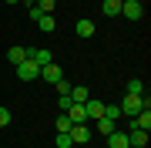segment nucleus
<instances>
[{
    "label": "nucleus",
    "mask_w": 151,
    "mask_h": 148,
    "mask_svg": "<svg viewBox=\"0 0 151 148\" xmlns=\"http://www.w3.org/2000/svg\"><path fill=\"white\" fill-rule=\"evenodd\" d=\"M54 4H57V0H37L34 7H37L40 14H50V10H54Z\"/></svg>",
    "instance_id": "nucleus-21"
},
{
    "label": "nucleus",
    "mask_w": 151,
    "mask_h": 148,
    "mask_svg": "<svg viewBox=\"0 0 151 148\" xmlns=\"http://www.w3.org/2000/svg\"><path fill=\"white\" fill-rule=\"evenodd\" d=\"M87 98H91V91H87L84 84H70V101L74 104H84Z\"/></svg>",
    "instance_id": "nucleus-11"
},
{
    "label": "nucleus",
    "mask_w": 151,
    "mask_h": 148,
    "mask_svg": "<svg viewBox=\"0 0 151 148\" xmlns=\"http://www.w3.org/2000/svg\"><path fill=\"white\" fill-rule=\"evenodd\" d=\"M70 104H74V101H70V94H60V111H67Z\"/></svg>",
    "instance_id": "nucleus-24"
},
{
    "label": "nucleus",
    "mask_w": 151,
    "mask_h": 148,
    "mask_svg": "<svg viewBox=\"0 0 151 148\" xmlns=\"http://www.w3.org/2000/svg\"><path fill=\"white\" fill-rule=\"evenodd\" d=\"M7 61H10L14 67L24 64V61H27V47H10V51H7Z\"/></svg>",
    "instance_id": "nucleus-13"
},
{
    "label": "nucleus",
    "mask_w": 151,
    "mask_h": 148,
    "mask_svg": "<svg viewBox=\"0 0 151 148\" xmlns=\"http://www.w3.org/2000/svg\"><path fill=\"white\" fill-rule=\"evenodd\" d=\"M70 125H74V121L67 118V111H60V115H57V121H54V128H57V131H70Z\"/></svg>",
    "instance_id": "nucleus-18"
},
{
    "label": "nucleus",
    "mask_w": 151,
    "mask_h": 148,
    "mask_svg": "<svg viewBox=\"0 0 151 148\" xmlns=\"http://www.w3.org/2000/svg\"><path fill=\"white\" fill-rule=\"evenodd\" d=\"M54 145H57V148H70V145H74V138H70V131H57Z\"/></svg>",
    "instance_id": "nucleus-19"
},
{
    "label": "nucleus",
    "mask_w": 151,
    "mask_h": 148,
    "mask_svg": "<svg viewBox=\"0 0 151 148\" xmlns=\"http://www.w3.org/2000/svg\"><path fill=\"white\" fill-rule=\"evenodd\" d=\"M128 148H138V145H128Z\"/></svg>",
    "instance_id": "nucleus-27"
},
{
    "label": "nucleus",
    "mask_w": 151,
    "mask_h": 148,
    "mask_svg": "<svg viewBox=\"0 0 151 148\" xmlns=\"http://www.w3.org/2000/svg\"><path fill=\"white\" fill-rule=\"evenodd\" d=\"M128 145H131L128 142V131H121V128L108 135V148H128Z\"/></svg>",
    "instance_id": "nucleus-9"
},
{
    "label": "nucleus",
    "mask_w": 151,
    "mask_h": 148,
    "mask_svg": "<svg viewBox=\"0 0 151 148\" xmlns=\"http://www.w3.org/2000/svg\"><path fill=\"white\" fill-rule=\"evenodd\" d=\"M94 128H97L104 138H108L111 131H118V121H111V118H97V121H94Z\"/></svg>",
    "instance_id": "nucleus-12"
},
{
    "label": "nucleus",
    "mask_w": 151,
    "mask_h": 148,
    "mask_svg": "<svg viewBox=\"0 0 151 148\" xmlns=\"http://www.w3.org/2000/svg\"><path fill=\"white\" fill-rule=\"evenodd\" d=\"M101 14L104 17H121V0H104V4H101Z\"/></svg>",
    "instance_id": "nucleus-15"
},
{
    "label": "nucleus",
    "mask_w": 151,
    "mask_h": 148,
    "mask_svg": "<svg viewBox=\"0 0 151 148\" xmlns=\"http://www.w3.org/2000/svg\"><path fill=\"white\" fill-rule=\"evenodd\" d=\"M27 57H30L37 67H44V64H54V54H50L47 47H27Z\"/></svg>",
    "instance_id": "nucleus-2"
},
{
    "label": "nucleus",
    "mask_w": 151,
    "mask_h": 148,
    "mask_svg": "<svg viewBox=\"0 0 151 148\" xmlns=\"http://www.w3.org/2000/svg\"><path fill=\"white\" fill-rule=\"evenodd\" d=\"M4 4H7V7H14V4H20V0H4Z\"/></svg>",
    "instance_id": "nucleus-25"
},
{
    "label": "nucleus",
    "mask_w": 151,
    "mask_h": 148,
    "mask_svg": "<svg viewBox=\"0 0 151 148\" xmlns=\"http://www.w3.org/2000/svg\"><path fill=\"white\" fill-rule=\"evenodd\" d=\"M67 118L74 121V125H84V121H87V111H84V104H70V108H67Z\"/></svg>",
    "instance_id": "nucleus-10"
},
{
    "label": "nucleus",
    "mask_w": 151,
    "mask_h": 148,
    "mask_svg": "<svg viewBox=\"0 0 151 148\" xmlns=\"http://www.w3.org/2000/svg\"><path fill=\"white\" fill-rule=\"evenodd\" d=\"M40 77H44L47 84H57L60 77H64V71H60L57 64H44V67H40Z\"/></svg>",
    "instance_id": "nucleus-6"
},
{
    "label": "nucleus",
    "mask_w": 151,
    "mask_h": 148,
    "mask_svg": "<svg viewBox=\"0 0 151 148\" xmlns=\"http://www.w3.org/2000/svg\"><path fill=\"white\" fill-rule=\"evenodd\" d=\"M54 88H57V94H70V81H67V77H60Z\"/></svg>",
    "instance_id": "nucleus-22"
},
{
    "label": "nucleus",
    "mask_w": 151,
    "mask_h": 148,
    "mask_svg": "<svg viewBox=\"0 0 151 148\" xmlns=\"http://www.w3.org/2000/svg\"><path fill=\"white\" fill-rule=\"evenodd\" d=\"M27 4H37V0H27Z\"/></svg>",
    "instance_id": "nucleus-26"
},
{
    "label": "nucleus",
    "mask_w": 151,
    "mask_h": 148,
    "mask_svg": "<svg viewBox=\"0 0 151 148\" xmlns=\"http://www.w3.org/2000/svg\"><path fill=\"white\" fill-rule=\"evenodd\" d=\"M104 118H111V121L124 118V115H121V104H104Z\"/></svg>",
    "instance_id": "nucleus-20"
},
{
    "label": "nucleus",
    "mask_w": 151,
    "mask_h": 148,
    "mask_svg": "<svg viewBox=\"0 0 151 148\" xmlns=\"http://www.w3.org/2000/svg\"><path fill=\"white\" fill-rule=\"evenodd\" d=\"M145 108H151V101L145 94H124V101H121V115H128V118H134L138 111H145Z\"/></svg>",
    "instance_id": "nucleus-1"
},
{
    "label": "nucleus",
    "mask_w": 151,
    "mask_h": 148,
    "mask_svg": "<svg viewBox=\"0 0 151 148\" xmlns=\"http://www.w3.org/2000/svg\"><path fill=\"white\" fill-rule=\"evenodd\" d=\"M7 125H10V111L0 108V128H7Z\"/></svg>",
    "instance_id": "nucleus-23"
},
{
    "label": "nucleus",
    "mask_w": 151,
    "mask_h": 148,
    "mask_svg": "<svg viewBox=\"0 0 151 148\" xmlns=\"http://www.w3.org/2000/svg\"><path fill=\"white\" fill-rule=\"evenodd\" d=\"M70 138H74V145H87V142H91V121L70 125Z\"/></svg>",
    "instance_id": "nucleus-3"
},
{
    "label": "nucleus",
    "mask_w": 151,
    "mask_h": 148,
    "mask_svg": "<svg viewBox=\"0 0 151 148\" xmlns=\"http://www.w3.org/2000/svg\"><path fill=\"white\" fill-rule=\"evenodd\" d=\"M84 111H87V121L104 118V101H91V98H87V101H84Z\"/></svg>",
    "instance_id": "nucleus-7"
},
{
    "label": "nucleus",
    "mask_w": 151,
    "mask_h": 148,
    "mask_svg": "<svg viewBox=\"0 0 151 148\" xmlns=\"http://www.w3.org/2000/svg\"><path fill=\"white\" fill-rule=\"evenodd\" d=\"M124 88H128V94H145V81H141V77H131Z\"/></svg>",
    "instance_id": "nucleus-17"
},
{
    "label": "nucleus",
    "mask_w": 151,
    "mask_h": 148,
    "mask_svg": "<svg viewBox=\"0 0 151 148\" xmlns=\"http://www.w3.org/2000/svg\"><path fill=\"white\" fill-rule=\"evenodd\" d=\"M74 34H77V37H94V20H77L74 24Z\"/></svg>",
    "instance_id": "nucleus-14"
},
{
    "label": "nucleus",
    "mask_w": 151,
    "mask_h": 148,
    "mask_svg": "<svg viewBox=\"0 0 151 148\" xmlns=\"http://www.w3.org/2000/svg\"><path fill=\"white\" fill-rule=\"evenodd\" d=\"M128 142H131V145H138V148H145V145H148V131H145V128H134V125H131V128H128Z\"/></svg>",
    "instance_id": "nucleus-8"
},
{
    "label": "nucleus",
    "mask_w": 151,
    "mask_h": 148,
    "mask_svg": "<svg viewBox=\"0 0 151 148\" xmlns=\"http://www.w3.org/2000/svg\"><path fill=\"white\" fill-rule=\"evenodd\" d=\"M141 14H145L141 0H121V17H128V20H138Z\"/></svg>",
    "instance_id": "nucleus-4"
},
{
    "label": "nucleus",
    "mask_w": 151,
    "mask_h": 148,
    "mask_svg": "<svg viewBox=\"0 0 151 148\" xmlns=\"http://www.w3.org/2000/svg\"><path fill=\"white\" fill-rule=\"evenodd\" d=\"M17 77H20V81H34V77H40V67L27 57L24 64H17Z\"/></svg>",
    "instance_id": "nucleus-5"
},
{
    "label": "nucleus",
    "mask_w": 151,
    "mask_h": 148,
    "mask_svg": "<svg viewBox=\"0 0 151 148\" xmlns=\"http://www.w3.org/2000/svg\"><path fill=\"white\" fill-rule=\"evenodd\" d=\"M37 27H40L44 34H50V30L57 27V24H54V17H50V14H40V17H37Z\"/></svg>",
    "instance_id": "nucleus-16"
}]
</instances>
